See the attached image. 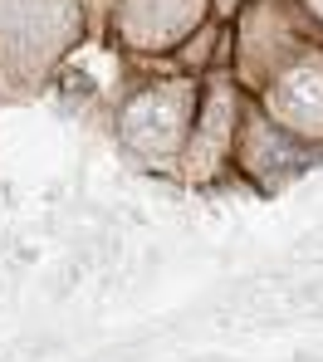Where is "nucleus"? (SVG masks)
<instances>
[{
  "mask_svg": "<svg viewBox=\"0 0 323 362\" xmlns=\"http://www.w3.org/2000/svg\"><path fill=\"white\" fill-rule=\"evenodd\" d=\"M187 108H192V83H162L128 108L123 137L142 152H167L187 127Z\"/></svg>",
  "mask_w": 323,
  "mask_h": 362,
  "instance_id": "1",
  "label": "nucleus"
},
{
  "mask_svg": "<svg viewBox=\"0 0 323 362\" xmlns=\"http://www.w3.org/2000/svg\"><path fill=\"white\" fill-rule=\"evenodd\" d=\"M279 118L294 127H323V64H299L274 88Z\"/></svg>",
  "mask_w": 323,
  "mask_h": 362,
  "instance_id": "2",
  "label": "nucleus"
},
{
  "mask_svg": "<svg viewBox=\"0 0 323 362\" xmlns=\"http://www.w3.org/2000/svg\"><path fill=\"white\" fill-rule=\"evenodd\" d=\"M309 5H314V10H319V15H323V0H309Z\"/></svg>",
  "mask_w": 323,
  "mask_h": 362,
  "instance_id": "3",
  "label": "nucleus"
}]
</instances>
